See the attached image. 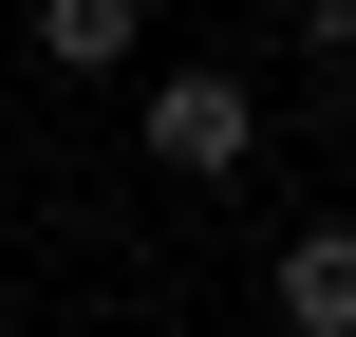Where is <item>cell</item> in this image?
Wrapping results in <instances>:
<instances>
[{
  "label": "cell",
  "mask_w": 356,
  "mask_h": 337,
  "mask_svg": "<svg viewBox=\"0 0 356 337\" xmlns=\"http://www.w3.org/2000/svg\"><path fill=\"white\" fill-rule=\"evenodd\" d=\"M131 113H150V169L169 188H244L263 169V75H225V56H169Z\"/></svg>",
  "instance_id": "cell-1"
},
{
  "label": "cell",
  "mask_w": 356,
  "mask_h": 337,
  "mask_svg": "<svg viewBox=\"0 0 356 337\" xmlns=\"http://www.w3.org/2000/svg\"><path fill=\"white\" fill-rule=\"evenodd\" d=\"M263 319L282 337H356V225L338 206H300V225L263 244Z\"/></svg>",
  "instance_id": "cell-2"
},
{
  "label": "cell",
  "mask_w": 356,
  "mask_h": 337,
  "mask_svg": "<svg viewBox=\"0 0 356 337\" xmlns=\"http://www.w3.org/2000/svg\"><path fill=\"white\" fill-rule=\"evenodd\" d=\"M38 56L56 75H150V0H38Z\"/></svg>",
  "instance_id": "cell-3"
},
{
  "label": "cell",
  "mask_w": 356,
  "mask_h": 337,
  "mask_svg": "<svg viewBox=\"0 0 356 337\" xmlns=\"http://www.w3.org/2000/svg\"><path fill=\"white\" fill-rule=\"evenodd\" d=\"M300 56H319V75H356V0H300Z\"/></svg>",
  "instance_id": "cell-4"
}]
</instances>
